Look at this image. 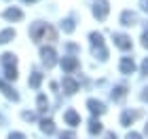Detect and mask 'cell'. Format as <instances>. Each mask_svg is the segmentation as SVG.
Segmentation results:
<instances>
[{"mask_svg": "<svg viewBox=\"0 0 148 139\" xmlns=\"http://www.w3.org/2000/svg\"><path fill=\"white\" fill-rule=\"evenodd\" d=\"M42 57H45L47 65H53V63H55V59H53V57H55V53H53L51 49H42Z\"/></svg>", "mask_w": 148, "mask_h": 139, "instance_id": "1", "label": "cell"}, {"mask_svg": "<svg viewBox=\"0 0 148 139\" xmlns=\"http://www.w3.org/2000/svg\"><path fill=\"white\" fill-rule=\"evenodd\" d=\"M4 17L6 19H21V11H17V9H9L4 13Z\"/></svg>", "mask_w": 148, "mask_h": 139, "instance_id": "2", "label": "cell"}, {"mask_svg": "<svg viewBox=\"0 0 148 139\" xmlns=\"http://www.w3.org/2000/svg\"><path fill=\"white\" fill-rule=\"evenodd\" d=\"M13 36H15V32H13V30H6V32H2V34H0V42H9Z\"/></svg>", "mask_w": 148, "mask_h": 139, "instance_id": "3", "label": "cell"}, {"mask_svg": "<svg viewBox=\"0 0 148 139\" xmlns=\"http://www.w3.org/2000/svg\"><path fill=\"white\" fill-rule=\"evenodd\" d=\"M42 131H45V133H53V122L51 120H45L42 122Z\"/></svg>", "mask_w": 148, "mask_h": 139, "instance_id": "4", "label": "cell"}, {"mask_svg": "<svg viewBox=\"0 0 148 139\" xmlns=\"http://www.w3.org/2000/svg\"><path fill=\"white\" fill-rule=\"evenodd\" d=\"M66 118H68L70 124H76V122H78V116L74 114V112H68V114H66Z\"/></svg>", "mask_w": 148, "mask_h": 139, "instance_id": "5", "label": "cell"}, {"mask_svg": "<svg viewBox=\"0 0 148 139\" xmlns=\"http://www.w3.org/2000/svg\"><path fill=\"white\" fill-rule=\"evenodd\" d=\"M62 65H64L66 70H72L74 65H76V61H74V59H64V63H62Z\"/></svg>", "mask_w": 148, "mask_h": 139, "instance_id": "6", "label": "cell"}, {"mask_svg": "<svg viewBox=\"0 0 148 139\" xmlns=\"http://www.w3.org/2000/svg\"><path fill=\"white\" fill-rule=\"evenodd\" d=\"M30 84H32V87H38V84H40V74H34V76H32Z\"/></svg>", "mask_w": 148, "mask_h": 139, "instance_id": "7", "label": "cell"}, {"mask_svg": "<svg viewBox=\"0 0 148 139\" xmlns=\"http://www.w3.org/2000/svg\"><path fill=\"white\" fill-rule=\"evenodd\" d=\"M123 70H125V72H129V70H133V63H129V61H125V63H123Z\"/></svg>", "mask_w": 148, "mask_h": 139, "instance_id": "8", "label": "cell"}, {"mask_svg": "<svg viewBox=\"0 0 148 139\" xmlns=\"http://www.w3.org/2000/svg\"><path fill=\"white\" fill-rule=\"evenodd\" d=\"M11 139H23V135H19V133H17V135H11Z\"/></svg>", "mask_w": 148, "mask_h": 139, "instance_id": "9", "label": "cell"}]
</instances>
